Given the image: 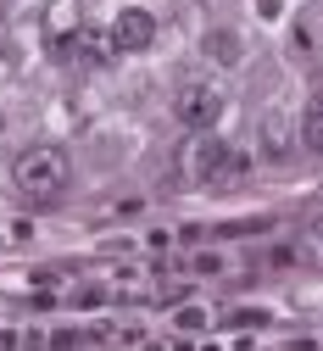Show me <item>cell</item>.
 <instances>
[{"instance_id":"cell-1","label":"cell","mask_w":323,"mask_h":351,"mask_svg":"<svg viewBox=\"0 0 323 351\" xmlns=\"http://www.w3.org/2000/svg\"><path fill=\"white\" fill-rule=\"evenodd\" d=\"M12 179H17V190L34 195V201H56V195L67 190V179H73V162H67L62 145H28V151L12 162Z\"/></svg>"},{"instance_id":"cell-2","label":"cell","mask_w":323,"mask_h":351,"mask_svg":"<svg viewBox=\"0 0 323 351\" xmlns=\"http://www.w3.org/2000/svg\"><path fill=\"white\" fill-rule=\"evenodd\" d=\"M173 117H178V128L206 134V128L223 117V90H217V84H184L178 101H173Z\"/></svg>"},{"instance_id":"cell-3","label":"cell","mask_w":323,"mask_h":351,"mask_svg":"<svg viewBox=\"0 0 323 351\" xmlns=\"http://www.w3.org/2000/svg\"><path fill=\"white\" fill-rule=\"evenodd\" d=\"M112 51L117 56H140V51H151V39H156V17L145 12V6H123L117 17H112Z\"/></svg>"},{"instance_id":"cell-4","label":"cell","mask_w":323,"mask_h":351,"mask_svg":"<svg viewBox=\"0 0 323 351\" xmlns=\"http://www.w3.org/2000/svg\"><path fill=\"white\" fill-rule=\"evenodd\" d=\"M240 167H246V162L228 151L223 140H212V134H206V140L195 145V156H190V173H195L201 184H212V190H217V184H228V179H240Z\"/></svg>"},{"instance_id":"cell-5","label":"cell","mask_w":323,"mask_h":351,"mask_svg":"<svg viewBox=\"0 0 323 351\" xmlns=\"http://www.w3.org/2000/svg\"><path fill=\"white\" fill-rule=\"evenodd\" d=\"M290 151H296L290 117H285V112H267V117H262V156H267V162H290Z\"/></svg>"},{"instance_id":"cell-6","label":"cell","mask_w":323,"mask_h":351,"mask_svg":"<svg viewBox=\"0 0 323 351\" xmlns=\"http://www.w3.org/2000/svg\"><path fill=\"white\" fill-rule=\"evenodd\" d=\"M206 56H212L217 67H235V62H240V34H235V28H212V34H206Z\"/></svg>"},{"instance_id":"cell-7","label":"cell","mask_w":323,"mask_h":351,"mask_svg":"<svg viewBox=\"0 0 323 351\" xmlns=\"http://www.w3.org/2000/svg\"><path fill=\"white\" fill-rule=\"evenodd\" d=\"M301 145L312 156H323V101H307V112H301Z\"/></svg>"},{"instance_id":"cell-8","label":"cell","mask_w":323,"mask_h":351,"mask_svg":"<svg viewBox=\"0 0 323 351\" xmlns=\"http://www.w3.org/2000/svg\"><path fill=\"white\" fill-rule=\"evenodd\" d=\"M184 335H195V329H206V313H201V306H178V318H173Z\"/></svg>"},{"instance_id":"cell-9","label":"cell","mask_w":323,"mask_h":351,"mask_svg":"<svg viewBox=\"0 0 323 351\" xmlns=\"http://www.w3.org/2000/svg\"><path fill=\"white\" fill-rule=\"evenodd\" d=\"M78 346H84L78 329H56V335H51V351H78Z\"/></svg>"},{"instance_id":"cell-10","label":"cell","mask_w":323,"mask_h":351,"mask_svg":"<svg viewBox=\"0 0 323 351\" xmlns=\"http://www.w3.org/2000/svg\"><path fill=\"white\" fill-rule=\"evenodd\" d=\"M235 324H240V329H262V324H267V313H235Z\"/></svg>"},{"instance_id":"cell-11","label":"cell","mask_w":323,"mask_h":351,"mask_svg":"<svg viewBox=\"0 0 323 351\" xmlns=\"http://www.w3.org/2000/svg\"><path fill=\"white\" fill-rule=\"evenodd\" d=\"M256 6H262V17H273V12H279V0H256Z\"/></svg>"}]
</instances>
